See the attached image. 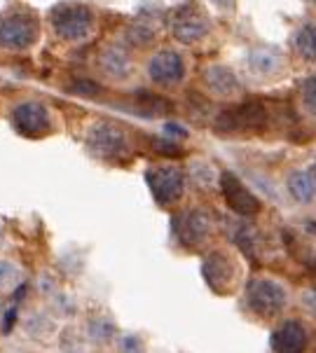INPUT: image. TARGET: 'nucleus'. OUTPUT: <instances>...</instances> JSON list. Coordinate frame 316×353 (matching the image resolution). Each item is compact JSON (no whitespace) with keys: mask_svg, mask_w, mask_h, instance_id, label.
<instances>
[{"mask_svg":"<svg viewBox=\"0 0 316 353\" xmlns=\"http://www.w3.org/2000/svg\"><path fill=\"white\" fill-rule=\"evenodd\" d=\"M87 148L92 150L94 157L106 159V161H117L127 159L131 152V143L127 131L112 122H94L87 129Z\"/></svg>","mask_w":316,"mask_h":353,"instance_id":"obj_1","label":"nucleus"},{"mask_svg":"<svg viewBox=\"0 0 316 353\" xmlns=\"http://www.w3.org/2000/svg\"><path fill=\"white\" fill-rule=\"evenodd\" d=\"M246 304L260 319H277L288 304V292L277 279H253L246 290Z\"/></svg>","mask_w":316,"mask_h":353,"instance_id":"obj_2","label":"nucleus"},{"mask_svg":"<svg viewBox=\"0 0 316 353\" xmlns=\"http://www.w3.org/2000/svg\"><path fill=\"white\" fill-rule=\"evenodd\" d=\"M146 183L152 192V199L164 208L176 206L186 192V173L174 164H157L146 171Z\"/></svg>","mask_w":316,"mask_h":353,"instance_id":"obj_3","label":"nucleus"},{"mask_svg":"<svg viewBox=\"0 0 316 353\" xmlns=\"http://www.w3.org/2000/svg\"><path fill=\"white\" fill-rule=\"evenodd\" d=\"M267 110L260 101H246L241 105L228 108L216 117V131L235 134V131H260L267 127Z\"/></svg>","mask_w":316,"mask_h":353,"instance_id":"obj_4","label":"nucleus"},{"mask_svg":"<svg viewBox=\"0 0 316 353\" xmlns=\"http://www.w3.org/2000/svg\"><path fill=\"white\" fill-rule=\"evenodd\" d=\"M52 21H55L57 33L68 43H77L85 40L94 28V17L92 12L82 5H59L52 12Z\"/></svg>","mask_w":316,"mask_h":353,"instance_id":"obj_5","label":"nucleus"},{"mask_svg":"<svg viewBox=\"0 0 316 353\" xmlns=\"http://www.w3.org/2000/svg\"><path fill=\"white\" fill-rule=\"evenodd\" d=\"M12 124L26 139H43L52 131V115L40 101H23L12 110Z\"/></svg>","mask_w":316,"mask_h":353,"instance_id":"obj_6","label":"nucleus"},{"mask_svg":"<svg viewBox=\"0 0 316 353\" xmlns=\"http://www.w3.org/2000/svg\"><path fill=\"white\" fill-rule=\"evenodd\" d=\"M220 192H223L228 206L239 215V218H253L255 213H260V206H262L260 199L235 176V173H230V171L220 173Z\"/></svg>","mask_w":316,"mask_h":353,"instance_id":"obj_7","label":"nucleus"},{"mask_svg":"<svg viewBox=\"0 0 316 353\" xmlns=\"http://www.w3.org/2000/svg\"><path fill=\"white\" fill-rule=\"evenodd\" d=\"M38 38V21L28 14H12L0 21V47L3 50H26Z\"/></svg>","mask_w":316,"mask_h":353,"instance_id":"obj_8","label":"nucleus"},{"mask_svg":"<svg viewBox=\"0 0 316 353\" xmlns=\"http://www.w3.org/2000/svg\"><path fill=\"white\" fill-rule=\"evenodd\" d=\"M176 232L181 234V241L190 248H199L213 234V220L204 208H190L178 218Z\"/></svg>","mask_w":316,"mask_h":353,"instance_id":"obj_9","label":"nucleus"},{"mask_svg":"<svg viewBox=\"0 0 316 353\" xmlns=\"http://www.w3.org/2000/svg\"><path fill=\"white\" fill-rule=\"evenodd\" d=\"M148 75L152 82L162 87H176L178 82L186 77V63L183 57L174 50H162L157 52L148 63Z\"/></svg>","mask_w":316,"mask_h":353,"instance_id":"obj_10","label":"nucleus"},{"mask_svg":"<svg viewBox=\"0 0 316 353\" xmlns=\"http://www.w3.org/2000/svg\"><path fill=\"white\" fill-rule=\"evenodd\" d=\"M272 351L274 353H305L307 349V330L300 321H286L272 332Z\"/></svg>","mask_w":316,"mask_h":353,"instance_id":"obj_11","label":"nucleus"},{"mask_svg":"<svg viewBox=\"0 0 316 353\" xmlns=\"http://www.w3.org/2000/svg\"><path fill=\"white\" fill-rule=\"evenodd\" d=\"M201 276L213 290H225L235 281V265L225 253H211L201 262Z\"/></svg>","mask_w":316,"mask_h":353,"instance_id":"obj_12","label":"nucleus"},{"mask_svg":"<svg viewBox=\"0 0 316 353\" xmlns=\"http://www.w3.org/2000/svg\"><path fill=\"white\" fill-rule=\"evenodd\" d=\"M284 54L277 47L270 45H260L253 47L251 54H248V70L258 77H277L284 70Z\"/></svg>","mask_w":316,"mask_h":353,"instance_id":"obj_13","label":"nucleus"},{"mask_svg":"<svg viewBox=\"0 0 316 353\" xmlns=\"http://www.w3.org/2000/svg\"><path fill=\"white\" fill-rule=\"evenodd\" d=\"M208 33V21L199 10L195 8H183L178 12V19L174 23V35L181 43L192 45L197 40H201Z\"/></svg>","mask_w":316,"mask_h":353,"instance_id":"obj_14","label":"nucleus"},{"mask_svg":"<svg viewBox=\"0 0 316 353\" xmlns=\"http://www.w3.org/2000/svg\"><path fill=\"white\" fill-rule=\"evenodd\" d=\"M201 80H204L206 89L213 97L230 99L239 92V80H237V75L232 73V68H228V65H220V63L208 65L204 75H201Z\"/></svg>","mask_w":316,"mask_h":353,"instance_id":"obj_15","label":"nucleus"},{"mask_svg":"<svg viewBox=\"0 0 316 353\" xmlns=\"http://www.w3.org/2000/svg\"><path fill=\"white\" fill-rule=\"evenodd\" d=\"M85 337H87V344L97 346V349H103V346L115 344V339H117L115 321H112L108 314L89 316L87 323H85Z\"/></svg>","mask_w":316,"mask_h":353,"instance_id":"obj_16","label":"nucleus"},{"mask_svg":"<svg viewBox=\"0 0 316 353\" xmlns=\"http://www.w3.org/2000/svg\"><path fill=\"white\" fill-rule=\"evenodd\" d=\"M21 330L31 339H47L57 330V319L47 309H31L23 314Z\"/></svg>","mask_w":316,"mask_h":353,"instance_id":"obj_17","label":"nucleus"},{"mask_svg":"<svg viewBox=\"0 0 316 353\" xmlns=\"http://www.w3.org/2000/svg\"><path fill=\"white\" fill-rule=\"evenodd\" d=\"M99 65L112 80H122V77H127L131 73V61L122 47H106L99 54Z\"/></svg>","mask_w":316,"mask_h":353,"instance_id":"obj_18","label":"nucleus"},{"mask_svg":"<svg viewBox=\"0 0 316 353\" xmlns=\"http://www.w3.org/2000/svg\"><path fill=\"white\" fill-rule=\"evenodd\" d=\"M286 188H288V194L297 203H302V206H307V203H312L316 199L314 183L307 171H290L288 178H286Z\"/></svg>","mask_w":316,"mask_h":353,"instance_id":"obj_19","label":"nucleus"},{"mask_svg":"<svg viewBox=\"0 0 316 353\" xmlns=\"http://www.w3.org/2000/svg\"><path fill=\"white\" fill-rule=\"evenodd\" d=\"M188 178L192 181L199 190H213L220 185V173L216 166L206 159H192L188 164Z\"/></svg>","mask_w":316,"mask_h":353,"instance_id":"obj_20","label":"nucleus"},{"mask_svg":"<svg viewBox=\"0 0 316 353\" xmlns=\"http://www.w3.org/2000/svg\"><path fill=\"white\" fill-rule=\"evenodd\" d=\"M47 311H50L55 319H73L77 314V297L68 290H57L55 295L47 300Z\"/></svg>","mask_w":316,"mask_h":353,"instance_id":"obj_21","label":"nucleus"},{"mask_svg":"<svg viewBox=\"0 0 316 353\" xmlns=\"http://www.w3.org/2000/svg\"><path fill=\"white\" fill-rule=\"evenodd\" d=\"M23 285V267L12 257L0 255V292H12Z\"/></svg>","mask_w":316,"mask_h":353,"instance_id":"obj_22","label":"nucleus"},{"mask_svg":"<svg viewBox=\"0 0 316 353\" xmlns=\"http://www.w3.org/2000/svg\"><path fill=\"white\" fill-rule=\"evenodd\" d=\"M230 230H232L230 234L235 239L237 246H239L248 257H255V253H258V234H255V227L244 223V220H237Z\"/></svg>","mask_w":316,"mask_h":353,"instance_id":"obj_23","label":"nucleus"},{"mask_svg":"<svg viewBox=\"0 0 316 353\" xmlns=\"http://www.w3.org/2000/svg\"><path fill=\"white\" fill-rule=\"evenodd\" d=\"M295 52L300 54L305 61H316V23H305L300 31L295 33Z\"/></svg>","mask_w":316,"mask_h":353,"instance_id":"obj_24","label":"nucleus"},{"mask_svg":"<svg viewBox=\"0 0 316 353\" xmlns=\"http://www.w3.org/2000/svg\"><path fill=\"white\" fill-rule=\"evenodd\" d=\"M117 353H146V342L136 332H120L115 339Z\"/></svg>","mask_w":316,"mask_h":353,"instance_id":"obj_25","label":"nucleus"},{"mask_svg":"<svg viewBox=\"0 0 316 353\" xmlns=\"http://www.w3.org/2000/svg\"><path fill=\"white\" fill-rule=\"evenodd\" d=\"M302 103L312 115L316 117V75L307 77L305 82H302Z\"/></svg>","mask_w":316,"mask_h":353,"instance_id":"obj_26","label":"nucleus"},{"mask_svg":"<svg viewBox=\"0 0 316 353\" xmlns=\"http://www.w3.org/2000/svg\"><path fill=\"white\" fill-rule=\"evenodd\" d=\"M35 288H38V292L45 297V300H50L57 290H61V288H59V283H57V279H55V274H40Z\"/></svg>","mask_w":316,"mask_h":353,"instance_id":"obj_27","label":"nucleus"},{"mask_svg":"<svg viewBox=\"0 0 316 353\" xmlns=\"http://www.w3.org/2000/svg\"><path fill=\"white\" fill-rule=\"evenodd\" d=\"M70 92L85 94V97H97V94H101V87L94 85L92 80H75L73 87H70Z\"/></svg>","mask_w":316,"mask_h":353,"instance_id":"obj_28","label":"nucleus"},{"mask_svg":"<svg viewBox=\"0 0 316 353\" xmlns=\"http://www.w3.org/2000/svg\"><path fill=\"white\" fill-rule=\"evenodd\" d=\"M300 304H302V309H305L309 316H314V319H316V288H307V290H302V295H300Z\"/></svg>","mask_w":316,"mask_h":353,"instance_id":"obj_29","label":"nucleus"},{"mask_svg":"<svg viewBox=\"0 0 316 353\" xmlns=\"http://www.w3.org/2000/svg\"><path fill=\"white\" fill-rule=\"evenodd\" d=\"M59 351H61V353H89L85 342H82V339H77V337H73V339L61 337V349H59Z\"/></svg>","mask_w":316,"mask_h":353,"instance_id":"obj_30","label":"nucleus"},{"mask_svg":"<svg viewBox=\"0 0 316 353\" xmlns=\"http://www.w3.org/2000/svg\"><path fill=\"white\" fill-rule=\"evenodd\" d=\"M17 316H19V311H17V304H12V307L3 314V321H0V330H3L5 334L12 332V327H14V323H17Z\"/></svg>","mask_w":316,"mask_h":353,"instance_id":"obj_31","label":"nucleus"},{"mask_svg":"<svg viewBox=\"0 0 316 353\" xmlns=\"http://www.w3.org/2000/svg\"><path fill=\"white\" fill-rule=\"evenodd\" d=\"M155 148H157L162 154H178L181 148L176 145L174 139H155Z\"/></svg>","mask_w":316,"mask_h":353,"instance_id":"obj_32","label":"nucleus"},{"mask_svg":"<svg viewBox=\"0 0 316 353\" xmlns=\"http://www.w3.org/2000/svg\"><path fill=\"white\" fill-rule=\"evenodd\" d=\"M164 131H166V134H174V141L183 139V136H188V129L186 127H178V124H174V122L166 124Z\"/></svg>","mask_w":316,"mask_h":353,"instance_id":"obj_33","label":"nucleus"},{"mask_svg":"<svg viewBox=\"0 0 316 353\" xmlns=\"http://www.w3.org/2000/svg\"><path fill=\"white\" fill-rule=\"evenodd\" d=\"M213 3H216L220 10H228V12L235 8V0H213Z\"/></svg>","mask_w":316,"mask_h":353,"instance_id":"obj_34","label":"nucleus"},{"mask_svg":"<svg viewBox=\"0 0 316 353\" xmlns=\"http://www.w3.org/2000/svg\"><path fill=\"white\" fill-rule=\"evenodd\" d=\"M8 246V232H5V227L0 225V250Z\"/></svg>","mask_w":316,"mask_h":353,"instance_id":"obj_35","label":"nucleus"},{"mask_svg":"<svg viewBox=\"0 0 316 353\" xmlns=\"http://www.w3.org/2000/svg\"><path fill=\"white\" fill-rule=\"evenodd\" d=\"M309 178H312V183H314V190H316V161H314V164L312 166H309Z\"/></svg>","mask_w":316,"mask_h":353,"instance_id":"obj_36","label":"nucleus"},{"mask_svg":"<svg viewBox=\"0 0 316 353\" xmlns=\"http://www.w3.org/2000/svg\"><path fill=\"white\" fill-rule=\"evenodd\" d=\"M309 3H312V5H316V0H309Z\"/></svg>","mask_w":316,"mask_h":353,"instance_id":"obj_37","label":"nucleus"}]
</instances>
